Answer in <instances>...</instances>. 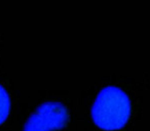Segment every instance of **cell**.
<instances>
[{
	"mask_svg": "<svg viewBox=\"0 0 150 131\" xmlns=\"http://www.w3.org/2000/svg\"><path fill=\"white\" fill-rule=\"evenodd\" d=\"M131 115L129 98L121 89L114 86L102 89L92 108L94 123L103 130H117L125 125Z\"/></svg>",
	"mask_w": 150,
	"mask_h": 131,
	"instance_id": "1",
	"label": "cell"
},
{
	"mask_svg": "<svg viewBox=\"0 0 150 131\" xmlns=\"http://www.w3.org/2000/svg\"><path fill=\"white\" fill-rule=\"evenodd\" d=\"M69 113L63 104L50 102L38 106L26 122L23 131H54L66 126Z\"/></svg>",
	"mask_w": 150,
	"mask_h": 131,
	"instance_id": "2",
	"label": "cell"
},
{
	"mask_svg": "<svg viewBox=\"0 0 150 131\" xmlns=\"http://www.w3.org/2000/svg\"><path fill=\"white\" fill-rule=\"evenodd\" d=\"M11 110V98L5 88L0 85V124L6 120Z\"/></svg>",
	"mask_w": 150,
	"mask_h": 131,
	"instance_id": "3",
	"label": "cell"
}]
</instances>
